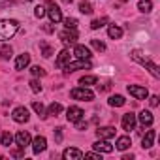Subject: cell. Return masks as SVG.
<instances>
[{
	"mask_svg": "<svg viewBox=\"0 0 160 160\" xmlns=\"http://www.w3.org/2000/svg\"><path fill=\"white\" fill-rule=\"evenodd\" d=\"M132 60H136V62H139L141 66H145V68L152 73V77H156V79L160 77V70H158V66H156V64L145 55V53H141V51H138V49L132 51Z\"/></svg>",
	"mask_w": 160,
	"mask_h": 160,
	"instance_id": "obj_1",
	"label": "cell"
},
{
	"mask_svg": "<svg viewBox=\"0 0 160 160\" xmlns=\"http://www.w3.org/2000/svg\"><path fill=\"white\" fill-rule=\"evenodd\" d=\"M17 30H19V23L15 19H2L0 21V42L13 38Z\"/></svg>",
	"mask_w": 160,
	"mask_h": 160,
	"instance_id": "obj_2",
	"label": "cell"
},
{
	"mask_svg": "<svg viewBox=\"0 0 160 160\" xmlns=\"http://www.w3.org/2000/svg\"><path fill=\"white\" fill-rule=\"evenodd\" d=\"M70 96H72L73 100H79V102H91V100H94V92H92L91 89H87V87L72 89Z\"/></svg>",
	"mask_w": 160,
	"mask_h": 160,
	"instance_id": "obj_3",
	"label": "cell"
},
{
	"mask_svg": "<svg viewBox=\"0 0 160 160\" xmlns=\"http://www.w3.org/2000/svg\"><path fill=\"white\" fill-rule=\"evenodd\" d=\"M87 70V68H91V60H83V58H79V60H75V62H68V64H64V73H72V72H75V70Z\"/></svg>",
	"mask_w": 160,
	"mask_h": 160,
	"instance_id": "obj_4",
	"label": "cell"
},
{
	"mask_svg": "<svg viewBox=\"0 0 160 160\" xmlns=\"http://www.w3.org/2000/svg\"><path fill=\"white\" fill-rule=\"evenodd\" d=\"M58 38H60V42H62L64 45H75L77 32H75V28H66V30H62V32L58 34Z\"/></svg>",
	"mask_w": 160,
	"mask_h": 160,
	"instance_id": "obj_5",
	"label": "cell"
},
{
	"mask_svg": "<svg viewBox=\"0 0 160 160\" xmlns=\"http://www.w3.org/2000/svg\"><path fill=\"white\" fill-rule=\"evenodd\" d=\"M83 115H85V111H83L81 108H77V106H72V108H68V111H66V119H68L70 122H77V121H81V119H83Z\"/></svg>",
	"mask_w": 160,
	"mask_h": 160,
	"instance_id": "obj_6",
	"label": "cell"
},
{
	"mask_svg": "<svg viewBox=\"0 0 160 160\" xmlns=\"http://www.w3.org/2000/svg\"><path fill=\"white\" fill-rule=\"evenodd\" d=\"M126 91H128L134 98H138V100H145V98L149 96V91H147L145 87H139V85H128Z\"/></svg>",
	"mask_w": 160,
	"mask_h": 160,
	"instance_id": "obj_7",
	"label": "cell"
},
{
	"mask_svg": "<svg viewBox=\"0 0 160 160\" xmlns=\"http://www.w3.org/2000/svg\"><path fill=\"white\" fill-rule=\"evenodd\" d=\"M12 119H13L15 122H27V121L30 119V115H28V109H27L25 106H19V108H15V109H13V113H12Z\"/></svg>",
	"mask_w": 160,
	"mask_h": 160,
	"instance_id": "obj_8",
	"label": "cell"
},
{
	"mask_svg": "<svg viewBox=\"0 0 160 160\" xmlns=\"http://www.w3.org/2000/svg\"><path fill=\"white\" fill-rule=\"evenodd\" d=\"M49 2H51V0H49ZM47 15H49V19H51V23H60L62 21V12H60V8L57 6V4H49V10L45 12Z\"/></svg>",
	"mask_w": 160,
	"mask_h": 160,
	"instance_id": "obj_9",
	"label": "cell"
},
{
	"mask_svg": "<svg viewBox=\"0 0 160 160\" xmlns=\"http://www.w3.org/2000/svg\"><path fill=\"white\" fill-rule=\"evenodd\" d=\"M121 122H122V128H124L126 132H130V130L136 128V115H134V113H124Z\"/></svg>",
	"mask_w": 160,
	"mask_h": 160,
	"instance_id": "obj_10",
	"label": "cell"
},
{
	"mask_svg": "<svg viewBox=\"0 0 160 160\" xmlns=\"http://www.w3.org/2000/svg\"><path fill=\"white\" fill-rule=\"evenodd\" d=\"M62 158L64 160H79V158H83V152L75 149V147H68L64 152H62Z\"/></svg>",
	"mask_w": 160,
	"mask_h": 160,
	"instance_id": "obj_11",
	"label": "cell"
},
{
	"mask_svg": "<svg viewBox=\"0 0 160 160\" xmlns=\"http://www.w3.org/2000/svg\"><path fill=\"white\" fill-rule=\"evenodd\" d=\"M45 147H47V139H45L43 136H36L34 141H32V151L38 154V152H43Z\"/></svg>",
	"mask_w": 160,
	"mask_h": 160,
	"instance_id": "obj_12",
	"label": "cell"
},
{
	"mask_svg": "<svg viewBox=\"0 0 160 160\" xmlns=\"http://www.w3.org/2000/svg\"><path fill=\"white\" fill-rule=\"evenodd\" d=\"M15 141H17V145L19 147H27V145H30V141H32V138H30V134L28 132H25V130H21V132H17V136H15Z\"/></svg>",
	"mask_w": 160,
	"mask_h": 160,
	"instance_id": "obj_13",
	"label": "cell"
},
{
	"mask_svg": "<svg viewBox=\"0 0 160 160\" xmlns=\"http://www.w3.org/2000/svg\"><path fill=\"white\" fill-rule=\"evenodd\" d=\"M73 55H75L77 58L89 60V58H91V49L85 47V45H75V47H73Z\"/></svg>",
	"mask_w": 160,
	"mask_h": 160,
	"instance_id": "obj_14",
	"label": "cell"
},
{
	"mask_svg": "<svg viewBox=\"0 0 160 160\" xmlns=\"http://www.w3.org/2000/svg\"><path fill=\"white\" fill-rule=\"evenodd\" d=\"M96 136H98L100 139H111V138L115 136V128H113V126H102V128L96 130Z\"/></svg>",
	"mask_w": 160,
	"mask_h": 160,
	"instance_id": "obj_15",
	"label": "cell"
},
{
	"mask_svg": "<svg viewBox=\"0 0 160 160\" xmlns=\"http://www.w3.org/2000/svg\"><path fill=\"white\" fill-rule=\"evenodd\" d=\"M92 147H94V151H98V152H106V154L113 151V145H111L109 141H106V139H100V141H96Z\"/></svg>",
	"mask_w": 160,
	"mask_h": 160,
	"instance_id": "obj_16",
	"label": "cell"
},
{
	"mask_svg": "<svg viewBox=\"0 0 160 160\" xmlns=\"http://www.w3.org/2000/svg\"><path fill=\"white\" fill-rule=\"evenodd\" d=\"M28 64H30V55H28V53H23V55H19L17 60H15V70H25Z\"/></svg>",
	"mask_w": 160,
	"mask_h": 160,
	"instance_id": "obj_17",
	"label": "cell"
},
{
	"mask_svg": "<svg viewBox=\"0 0 160 160\" xmlns=\"http://www.w3.org/2000/svg\"><path fill=\"white\" fill-rule=\"evenodd\" d=\"M154 138H156V132H154V130H147V134L141 138V145H143V149H149V147H152V143H154Z\"/></svg>",
	"mask_w": 160,
	"mask_h": 160,
	"instance_id": "obj_18",
	"label": "cell"
},
{
	"mask_svg": "<svg viewBox=\"0 0 160 160\" xmlns=\"http://www.w3.org/2000/svg\"><path fill=\"white\" fill-rule=\"evenodd\" d=\"M138 117H139L141 126H151V124L154 122V117H152V113H151V111H145V109H143Z\"/></svg>",
	"mask_w": 160,
	"mask_h": 160,
	"instance_id": "obj_19",
	"label": "cell"
},
{
	"mask_svg": "<svg viewBox=\"0 0 160 160\" xmlns=\"http://www.w3.org/2000/svg\"><path fill=\"white\" fill-rule=\"evenodd\" d=\"M68 58H70V51L68 49H62L60 53H58V57H57V68H64V64L68 62Z\"/></svg>",
	"mask_w": 160,
	"mask_h": 160,
	"instance_id": "obj_20",
	"label": "cell"
},
{
	"mask_svg": "<svg viewBox=\"0 0 160 160\" xmlns=\"http://www.w3.org/2000/svg\"><path fill=\"white\" fill-rule=\"evenodd\" d=\"M109 106L111 108H122L124 104H126V100H124V96H121V94H113V96H109Z\"/></svg>",
	"mask_w": 160,
	"mask_h": 160,
	"instance_id": "obj_21",
	"label": "cell"
},
{
	"mask_svg": "<svg viewBox=\"0 0 160 160\" xmlns=\"http://www.w3.org/2000/svg\"><path fill=\"white\" fill-rule=\"evenodd\" d=\"M108 36H109L111 40H119V38L122 36V28L117 27V25H109V28H108Z\"/></svg>",
	"mask_w": 160,
	"mask_h": 160,
	"instance_id": "obj_22",
	"label": "cell"
},
{
	"mask_svg": "<svg viewBox=\"0 0 160 160\" xmlns=\"http://www.w3.org/2000/svg\"><path fill=\"white\" fill-rule=\"evenodd\" d=\"M130 145H132V139H130L128 136H122V138H119V139H117V143H115V147H117L119 151H126Z\"/></svg>",
	"mask_w": 160,
	"mask_h": 160,
	"instance_id": "obj_23",
	"label": "cell"
},
{
	"mask_svg": "<svg viewBox=\"0 0 160 160\" xmlns=\"http://www.w3.org/2000/svg\"><path fill=\"white\" fill-rule=\"evenodd\" d=\"M79 83H81L83 87H89V85L98 83V77H96V75H83L81 79H79Z\"/></svg>",
	"mask_w": 160,
	"mask_h": 160,
	"instance_id": "obj_24",
	"label": "cell"
},
{
	"mask_svg": "<svg viewBox=\"0 0 160 160\" xmlns=\"http://www.w3.org/2000/svg\"><path fill=\"white\" fill-rule=\"evenodd\" d=\"M138 10L143 12V13H149L152 10V2H151V0H139V2H138Z\"/></svg>",
	"mask_w": 160,
	"mask_h": 160,
	"instance_id": "obj_25",
	"label": "cell"
},
{
	"mask_svg": "<svg viewBox=\"0 0 160 160\" xmlns=\"http://www.w3.org/2000/svg\"><path fill=\"white\" fill-rule=\"evenodd\" d=\"M60 111H62V106H60L58 102H53V104L49 106V109L45 111V115H53V117H57Z\"/></svg>",
	"mask_w": 160,
	"mask_h": 160,
	"instance_id": "obj_26",
	"label": "cell"
},
{
	"mask_svg": "<svg viewBox=\"0 0 160 160\" xmlns=\"http://www.w3.org/2000/svg\"><path fill=\"white\" fill-rule=\"evenodd\" d=\"M12 55H13V49H12V45H4L2 49H0V58H2V60H8V58H12Z\"/></svg>",
	"mask_w": 160,
	"mask_h": 160,
	"instance_id": "obj_27",
	"label": "cell"
},
{
	"mask_svg": "<svg viewBox=\"0 0 160 160\" xmlns=\"http://www.w3.org/2000/svg\"><path fill=\"white\" fill-rule=\"evenodd\" d=\"M79 12L85 13V15H91V13H92V4L87 2V0H83V2L79 4Z\"/></svg>",
	"mask_w": 160,
	"mask_h": 160,
	"instance_id": "obj_28",
	"label": "cell"
},
{
	"mask_svg": "<svg viewBox=\"0 0 160 160\" xmlns=\"http://www.w3.org/2000/svg\"><path fill=\"white\" fill-rule=\"evenodd\" d=\"M32 109H34L42 119H45V117H47V115H45V108H43V104H42V102H34V104H32Z\"/></svg>",
	"mask_w": 160,
	"mask_h": 160,
	"instance_id": "obj_29",
	"label": "cell"
},
{
	"mask_svg": "<svg viewBox=\"0 0 160 160\" xmlns=\"http://www.w3.org/2000/svg\"><path fill=\"white\" fill-rule=\"evenodd\" d=\"M0 143H2L4 147H10V145L13 143V136H12L10 132H4V134H2V138H0Z\"/></svg>",
	"mask_w": 160,
	"mask_h": 160,
	"instance_id": "obj_30",
	"label": "cell"
},
{
	"mask_svg": "<svg viewBox=\"0 0 160 160\" xmlns=\"http://www.w3.org/2000/svg\"><path fill=\"white\" fill-rule=\"evenodd\" d=\"M108 21H109L108 17H102V19H94V21L91 23V28H92V30H98V28H102V27H104Z\"/></svg>",
	"mask_w": 160,
	"mask_h": 160,
	"instance_id": "obj_31",
	"label": "cell"
},
{
	"mask_svg": "<svg viewBox=\"0 0 160 160\" xmlns=\"http://www.w3.org/2000/svg\"><path fill=\"white\" fill-rule=\"evenodd\" d=\"M40 49H42V55H43L45 58H49V57L53 55V49H51V45H47L45 42H40Z\"/></svg>",
	"mask_w": 160,
	"mask_h": 160,
	"instance_id": "obj_32",
	"label": "cell"
},
{
	"mask_svg": "<svg viewBox=\"0 0 160 160\" xmlns=\"http://www.w3.org/2000/svg\"><path fill=\"white\" fill-rule=\"evenodd\" d=\"M30 72H32V75H36V77H45V75H47V72H45L42 66H32Z\"/></svg>",
	"mask_w": 160,
	"mask_h": 160,
	"instance_id": "obj_33",
	"label": "cell"
},
{
	"mask_svg": "<svg viewBox=\"0 0 160 160\" xmlns=\"http://www.w3.org/2000/svg\"><path fill=\"white\" fill-rule=\"evenodd\" d=\"M91 45H92L96 51H106V43L100 42V40H91Z\"/></svg>",
	"mask_w": 160,
	"mask_h": 160,
	"instance_id": "obj_34",
	"label": "cell"
},
{
	"mask_svg": "<svg viewBox=\"0 0 160 160\" xmlns=\"http://www.w3.org/2000/svg\"><path fill=\"white\" fill-rule=\"evenodd\" d=\"M30 89H32V92H42V85H40V81L38 79H30Z\"/></svg>",
	"mask_w": 160,
	"mask_h": 160,
	"instance_id": "obj_35",
	"label": "cell"
},
{
	"mask_svg": "<svg viewBox=\"0 0 160 160\" xmlns=\"http://www.w3.org/2000/svg\"><path fill=\"white\" fill-rule=\"evenodd\" d=\"M64 25H66V28H77V19L68 17V19H64Z\"/></svg>",
	"mask_w": 160,
	"mask_h": 160,
	"instance_id": "obj_36",
	"label": "cell"
},
{
	"mask_svg": "<svg viewBox=\"0 0 160 160\" xmlns=\"http://www.w3.org/2000/svg\"><path fill=\"white\" fill-rule=\"evenodd\" d=\"M34 15H36L38 19H42V17L45 15V8H43V6H36V8H34Z\"/></svg>",
	"mask_w": 160,
	"mask_h": 160,
	"instance_id": "obj_37",
	"label": "cell"
},
{
	"mask_svg": "<svg viewBox=\"0 0 160 160\" xmlns=\"http://www.w3.org/2000/svg\"><path fill=\"white\" fill-rule=\"evenodd\" d=\"M10 154H12V156H15V158H21V156H25V149H23V147H19V149H13Z\"/></svg>",
	"mask_w": 160,
	"mask_h": 160,
	"instance_id": "obj_38",
	"label": "cell"
},
{
	"mask_svg": "<svg viewBox=\"0 0 160 160\" xmlns=\"http://www.w3.org/2000/svg\"><path fill=\"white\" fill-rule=\"evenodd\" d=\"M55 138H57V143H60L62 141V128L58 126V128H55Z\"/></svg>",
	"mask_w": 160,
	"mask_h": 160,
	"instance_id": "obj_39",
	"label": "cell"
},
{
	"mask_svg": "<svg viewBox=\"0 0 160 160\" xmlns=\"http://www.w3.org/2000/svg\"><path fill=\"white\" fill-rule=\"evenodd\" d=\"M85 156H87V158H100V160H102V152H87Z\"/></svg>",
	"mask_w": 160,
	"mask_h": 160,
	"instance_id": "obj_40",
	"label": "cell"
},
{
	"mask_svg": "<svg viewBox=\"0 0 160 160\" xmlns=\"http://www.w3.org/2000/svg\"><path fill=\"white\" fill-rule=\"evenodd\" d=\"M149 104H151L152 108H156V106H158V96H151V98H149Z\"/></svg>",
	"mask_w": 160,
	"mask_h": 160,
	"instance_id": "obj_41",
	"label": "cell"
},
{
	"mask_svg": "<svg viewBox=\"0 0 160 160\" xmlns=\"http://www.w3.org/2000/svg\"><path fill=\"white\" fill-rule=\"evenodd\" d=\"M87 126H89L87 122H79L77 121V130H87Z\"/></svg>",
	"mask_w": 160,
	"mask_h": 160,
	"instance_id": "obj_42",
	"label": "cell"
},
{
	"mask_svg": "<svg viewBox=\"0 0 160 160\" xmlns=\"http://www.w3.org/2000/svg\"><path fill=\"white\" fill-rule=\"evenodd\" d=\"M43 30H45V32H49V34H51V32H55V28H53V27H49V25H47V27H43Z\"/></svg>",
	"mask_w": 160,
	"mask_h": 160,
	"instance_id": "obj_43",
	"label": "cell"
},
{
	"mask_svg": "<svg viewBox=\"0 0 160 160\" xmlns=\"http://www.w3.org/2000/svg\"><path fill=\"white\" fill-rule=\"evenodd\" d=\"M62 2H66V4H72V2H73V0H62Z\"/></svg>",
	"mask_w": 160,
	"mask_h": 160,
	"instance_id": "obj_44",
	"label": "cell"
},
{
	"mask_svg": "<svg viewBox=\"0 0 160 160\" xmlns=\"http://www.w3.org/2000/svg\"><path fill=\"white\" fill-rule=\"evenodd\" d=\"M121 2H126V0H121Z\"/></svg>",
	"mask_w": 160,
	"mask_h": 160,
	"instance_id": "obj_45",
	"label": "cell"
}]
</instances>
